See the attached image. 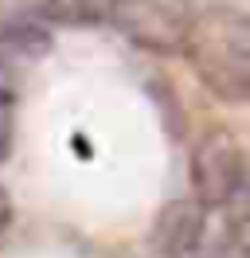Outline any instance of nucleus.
<instances>
[{
    "instance_id": "3",
    "label": "nucleus",
    "mask_w": 250,
    "mask_h": 258,
    "mask_svg": "<svg viewBox=\"0 0 250 258\" xmlns=\"http://www.w3.org/2000/svg\"><path fill=\"white\" fill-rule=\"evenodd\" d=\"M188 20L192 12L184 0H113L109 24L137 47L153 51V55H172L184 47Z\"/></svg>"
},
{
    "instance_id": "5",
    "label": "nucleus",
    "mask_w": 250,
    "mask_h": 258,
    "mask_svg": "<svg viewBox=\"0 0 250 258\" xmlns=\"http://www.w3.org/2000/svg\"><path fill=\"white\" fill-rule=\"evenodd\" d=\"M51 51V28L39 16H12L0 24V59L4 63H35Z\"/></svg>"
},
{
    "instance_id": "6",
    "label": "nucleus",
    "mask_w": 250,
    "mask_h": 258,
    "mask_svg": "<svg viewBox=\"0 0 250 258\" xmlns=\"http://www.w3.org/2000/svg\"><path fill=\"white\" fill-rule=\"evenodd\" d=\"M16 145V90L0 86V164L12 157Z\"/></svg>"
},
{
    "instance_id": "8",
    "label": "nucleus",
    "mask_w": 250,
    "mask_h": 258,
    "mask_svg": "<svg viewBox=\"0 0 250 258\" xmlns=\"http://www.w3.org/2000/svg\"><path fill=\"white\" fill-rule=\"evenodd\" d=\"M8 215V196H4V188H0V219Z\"/></svg>"
},
{
    "instance_id": "2",
    "label": "nucleus",
    "mask_w": 250,
    "mask_h": 258,
    "mask_svg": "<svg viewBox=\"0 0 250 258\" xmlns=\"http://www.w3.org/2000/svg\"><path fill=\"white\" fill-rule=\"evenodd\" d=\"M246 188V153L227 129H207L192 145V200L203 211H227Z\"/></svg>"
},
{
    "instance_id": "7",
    "label": "nucleus",
    "mask_w": 250,
    "mask_h": 258,
    "mask_svg": "<svg viewBox=\"0 0 250 258\" xmlns=\"http://www.w3.org/2000/svg\"><path fill=\"white\" fill-rule=\"evenodd\" d=\"M192 258H238V250H234L231 239H215V242H203Z\"/></svg>"
},
{
    "instance_id": "4",
    "label": "nucleus",
    "mask_w": 250,
    "mask_h": 258,
    "mask_svg": "<svg viewBox=\"0 0 250 258\" xmlns=\"http://www.w3.org/2000/svg\"><path fill=\"white\" fill-rule=\"evenodd\" d=\"M207 242V211L192 200H168L149 227V250L156 258H192Z\"/></svg>"
},
{
    "instance_id": "1",
    "label": "nucleus",
    "mask_w": 250,
    "mask_h": 258,
    "mask_svg": "<svg viewBox=\"0 0 250 258\" xmlns=\"http://www.w3.org/2000/svg\"><path fill=\"white\" fill-rule=\"evenodd\" d=\"M184 59L219 102H246L250 94V20L234 4L192 12Z\"/></svg>"
}]
</instances>
